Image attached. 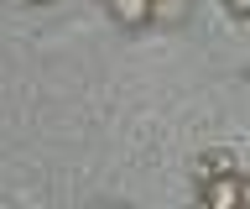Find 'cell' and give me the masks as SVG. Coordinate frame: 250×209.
<instances>
[{
    "label": "cell",
    "mask_w": 250,
    "mask_h": 209,
    "mask_svg": "<svg viewBox=\"0 0 250 209\" xmlns=\"http://www.w3.org/2000/svg\"><path fill=\"white\" fill-rule=\"evenodd\" d=\"M198 199H203V204H214V209H229V204H240V178H234V173L203 178V183H198Z\"/></svg>",
    "instance_id": "1"
},
{
    "label": "cell",
    "mask_w": 250,
    "mask_h": 209,
    "mask_svg": "<svg viewBox=\"0 0 250 209\" xmlns=\"http://www.w3.org/2000/svg\"><path fill=\"white\" fill-rule=\"evenodd\" d=\"M109 16L120 26H146L156 16V0H109Z\"/></svg>",
    "instance_id": "2"
},
{
    "label": "cell",
    "mask_w": 250,
    "mask_h": 209,
    "mask_svg": "<svg viewBox=\"0 0 250 209\" xmlns=\"http://www.w3.org/2000/svg\"><path fill=\"white\" fill-rule=\"evenodd\" d=\"M219 173H234V157L229 152H198V157H193V178H219Z\"/></svg>",
    "instance_id": "3"
},
{
    "label": "cell",
    "mask_w": 250,
    "mask_h": 209,
    "mask_svg": "<svg viewBox=\"0 0 250 209\" xmlns=\"http://www.w3.org/2000/svg\"><path fill=\"white\" fill-rule=\"evenodd\" d=\"M224 11L229 16H250V0H224Z\"/></svg>",
    "instance_id": "4"
},
{
    "label": "cell",
    "mask_w": 250,
    "mask_h": 209,
    "mask_svg": "<svg viewBox=\"0 0 250 209\" xmlns=\"http://www.w3.org/2000/svg\"><path fill=\"white\" fill-rule=\"evenodd\" d=\"M240 204H250V178H240Z\"/></svg>",
    "instance_id": "5"
},
{
    "label": "cell",
    "mask_w": 250,
    "mask_h": 209,
    "mask_svg": "<svg viewBox=\"0 0 250 209\" xmlns=\"http://www.w3.org/2000/svg\"><path fill=\"white\" fill-rule=\"evenodd\" d=\"M31 5H47V0H31Z\"/></svg>",
    "instance_id": "6"
},
{
    "label": "cell",
    "mask_w": 250,
    "mask_h": 209,
    "mask_svg": "<svg viewBox=\"0 0 250 209\" xmlns=\"http://www.w3.org/2000/svg\"><path fill=\"white\" fill-rule=\"evenodd\" d=\"M156 5H162V0H156Z\"/></svg>",
    "instance_id": "7"
}]
</instances>
